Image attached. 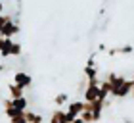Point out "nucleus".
Masks as SVG:
<instances>
[{
	"instance_id": "obj_21",
	"label": "nucleus",
	"mask_w": 134,
	"mask_h": 123,
	"mask_svg": "<svg viewBox=\"0 0 134 123\" xmlns=\"http://www.w3.org/2000/svg\"><path fill=\"white\" fill-rule=\"evenodd\" d=\"M6 69V65H2V64H0V71H4Z\"/></svg>"
},
{
	"instance_id": "obj_15",
	"label": "nucleus",
	"mask_w": 134,
	"mask_h": 123,
	"mask_svg": "<svg viewBox=\"0 0 134 123\" xmlns=\"http://www.w3.org/2000/svg\"><path fill=\"white\" fill-rule=\"evenodd\" d=\"M81 119L84 123H94V117H92V112H82L81 114Z\"/></svg>"
},
{
	"instance_id": "obj_3",
	"label": "nucleus",
	"mask_w": 134,
	"mask_h": 123,
	"mask_svg": "<svg viewBox=\"0 0 134 123\" xmlns=\"http://www.w3.org/2000/svg\"><path fill=\"white\" fill-rule=\"evenodd\" d=\"M82 108H84V102H81V100H75V102H69V104H67L65 112H67V114H71L73 117H81Z\"/></svg>"
},
{
	"instance_id": "obj_20",
	"label": "nucleus",
	"mask_w": 134,
	"mask_h": 123,
	"mask_svg": "<svg viewBox=\"0 0 134 123\" xmlns=\"http://www.w3.org/2000/svg\"><path fill=\"white\" fill-rule=\"evenodd\" d=\"M125 123H134V121H132L130 117H125Z\"/></svg>"
},
{
	"instance_id": "obj_23",
	"label": "nucleus",
	"mask_w": 134,
	"mask_h": 123,
	"mask_svg": "<svg viewBox=\"0 0 134 123\" xmlns=\"http://www.w3.org/2000/svg\"><path fill=\"white\" fill-rule=\"evenodd\" d=\"M130 81H132V85H134V73H132V79H130Z\"/></svg>"
},
{
	"instance_id": "obj_12",
	"label": "nucleus",
	"mask_w": 134,
	"mask_h": 123,
	"mask_svg": "<svg viewBox=\"0 0 134 123\" xmlns=\"http://www.w3.org/2000/svg\"><path fill=\"white\" fill-rule=\"evenodd\" d=\"M54 104H56V106H63V104H67V94H65V92H58L56 98H54Z\"/></svg>"
},
{
	"instance_id": "obj_6",
	"label": "nucleus",
	"mask_w": 134,
	"mask_h": 123,
	"mask_svg": "<svg viewBox=\"0 0 134 123\" xmlns=\"http://www.w3.org/2000/svg\"><path fill=\"white\" fill-rule=\"evenodd\" d=\"M12 44H14L12 39H2V37H0V56H2V58H10Z\"/></svg>"
},
{
	"instance_id": "obj_10",
	"label": "nucleus",
	"mask_w": 134,
	"mask_h": 123,
	"mask_svg": "<svg viewBox=\"0 0 134 123\" xmlns=\"http://www.w3.org/2000/svg\"><path fill=\"white\" fill-rule=\"evenodd\" d=\"M12 104H14L15 110H19V112L25 114V112H27V106H29V100L23 96V98H17V100H12Z\"/></svg>"
},
{
	"instance_id": "obj_8",
	"label": "nucleus",
	"mask_w": 134,
	"mask_h": 123,
	"mask_svg": "<svg viewBox=\"0 0 134 123\" xmlns=\"http://www.w3.org/2000/svg\"><path fill=\"white\" fill-rule=\"evenodd\" d=\"M25 119H27V123H42L44 121V117H42L40 114L33 112V110H27L25 112Z\"/></svg>"
},
{
	"instance_id": "obj_5",
	"label": "nucleus",
	"mask_w": 134,
	"mask_h": 123,
	"mask_svg": "<svg viewBox=\"0 0 134 123\" xmlns=\"http://www.w3.org/2000/svg\"><path fill=\"white\" fill-rule=\"evenodd\" d=\"M50 121H54V123H69V117H67V112H65V110L58 108V110H54V112H52Z\"/></svg>"
},
{
	"instance_id": "obj_7",
	"label": "nucleus",
	"mask_w": 134,
	"mask_h": 123,
	"mask_svg": "<svg viewBox=\"0 0 134 123\" xmlns=\"http://www.w3.org/2000/svg\"><path fill=\"white\" fill-rule=\"evenodd\" d=\"M103 108H105V102H100V100L92 102V117H94V123L102 119V112H103Z\"/></svg>"
},
{
	"instance_id": "obj_18",
	"label": "nucleus",
	"mask_w": 134,
	"mask_h": 123,
	"mask_svg": "<svg viewBox=\"0 0 134 123\" xmlns=\"http://www.w3.org/2000/svg\"><path fill=\"white\" fill-rule=\"evenodd\" d=\"M73 123H84V121H82L81 117H77V119H75V121H73Z\"/></svg>"
},
{
	"instance_id": "obj_14",
	"label": "nucleus",
	"mask_w": 134,
	"mask_h": 123,
	"mask_svg": "<svg viewBox=\"0 0 134 123\" xmlns=\"http://www.w3.org/2000/svg\"><path fill=\"white\" fill-rule=\"evenodd\" d=\"M132 52H134V46H130V44H125V46L117 48V54H132Z\"/></svg>"
},
{
	"instance_id": "obj_1",
	"label": "nucleus",
	"mask_w": 134,
	"mask_h": 123,
	"mask_svg": "<svg viewBox=\"0 0 134 123\" xmlns=\"http://www.w3.org/2000/svg\"><path fill=\"white\" fill-rule=\"evenodd\" d=\"M14 85H17L19 89H29L33 85V77L29 75V73L25 71H15V75H14Z\"/></svg>"
},
{
	"instance_id": "obj_17",
	"label": "nucleus",
	"mask_w": 134,
	"mask_h": 123,
	"mask_svg": "<svg viewBox=\"0 0 134 123\" xmlns=\"http://www.w3.org/2000/svg\"><path fill=\"white\" fill-rule=\"evenodd\" d=\"M10 123H27V119H25V114L17 115V117H14V119H10Z\"/></svg>"
},
{
	"instance_id": "obj_22",
	"label": "nucleus",
	"mask_w": 134,
	"mask_h": 123,
	"mask_svg": "<svg viewBox=\"0 0 134 123\" xmlns=\"http://www.w3.org/2000/svg\"><path fill=\"white\" fill-rule=\"evenodd\" d=\"M130 96H132V98H134V85H132V92H130Z\"/></svg>"
},
{
	"instance_id": "obj_13",
	"label": "nucleus",
	"mask_w": 134,
	"mask_h": 123,
	"mask_svg": "<svg viewBox=\"0 0 134 123\" xmlns=\"http://www.w3.org/2000/svg\"><path fill=\"white\" fill-rule=\"evenodd\" d=\"M10 56H21V44H19V42H14V44H12Z\"/></svg>"
},
{
	"instance_id": "obj_9",
	"label": "nucleus",
	"mask_w": 134,
	"mask_h": 123,
	"mask_svg": "<svg viewBox=\"0 0 134 123\" xmlns=\"http://www.w3.org/2000/svg\"><path fill=\"white\" fill-rule=\"evenodd\" d=\"M8 90H10V98H12V100H17V98H23V89H19L17 85L10 83V85H8Z\"/></svg>"
},
{
	"instance_id": "obj_16",
	"label": "nucleus",
	"mask_w": 134,
	"mask_h": 123,
	"mask_svg": "<svg viewBox=\"0 0 134 123\" xmlns=\"http://www.w3.org/2000/svg\"><path fill=\"white\" fill-rule=\"evenodd\" d=\"M10 21H12V16H8V14L0 16V31H2V27L6 25V23H10Z\"/></svg>"
},
{
	"instance_id": "obj_4",
	"label": "nucleus",
	"mask_w": 134,
	"mask_h": 123,
	"mask_svg": "<svg viewBox=\"0 0 134 123\" xmlns=\"http://www.w3.org/2000/svg\"><path fill=\"white\" fill-rule=\"evenodd\" d=\"M100 98V87H86L84 89V102H96Z\"/></svg>"
},
{
	"instance_id": "obj_24",
	"label": "nucleus",
	"mask_w": 134,
	"mask_h": 123,
	"mask_svg": "<svg viewBox=\"0 0 134 123\" xmlns=\"http://www.w3.org/2000/svg\"><path fill=\"white\" fill-rule=\"evenodd\" d=\"M50 123H54V121H50Z\"/></svg>"
},
{
	"instance_id": "obj_11",
	"label": "nucleus",
	"mask_w": 134,
	"mask_h": 123,
	"mask_svg": "<svg viewBox=\"0 0 134 123\" xmlns=\"http://www.w3.org/2000/svg\"><path fill=\"white\" fill-rule=\"evenodd\" d=\"M84 77L88 79H98V69L96 67H84Z\"/></svg>"
},
{
	"instance_id": "obj_19",
	"label": "nucleus",
	"mask_w": 134,
	"mask_h": 123,
	"mask_svg": "<svg viewBox=\"0 0 134 123\" xmlns=\"http://www.w3.org/2000/svg\"><path fill=\"white\" fill-rule=\"evenodd\" d=\"M2 12H4V4L0 2V16H2Z\"/></svg>"
},
{
	"instance_id": "obj_2",
	"label": "nucleus",
	"mask_w": 134,
	"mask_h": 123,
	"mask_svg": "<svg viewBox=\"0 0 134 123\" xmlns=\"http://www.w3.org/2000/svg\"><path fill=\"white\" fill-rule=\"evenodd\" d=\"M17 33H19V23H15L14 19H12L10 23H6V25L2 27L0 37H2V39H14Z\"/></svg>"
}]
</instances>
